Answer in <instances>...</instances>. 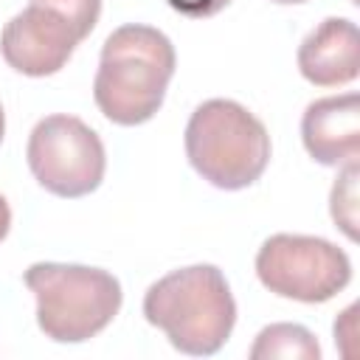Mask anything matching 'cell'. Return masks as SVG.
Returning <instances> with one entry per match:
<instances>
[{
	"label": "cell",
	"mask_w": 360,
	"mask_h": 360,
	"mask_svg": "<svg viewBox=\"0 0 360 360\" xmlns=\"http://www.w3.org/2000/svg\"><path fill=\"white\" fill-rule=\"evenodd\" d=\"M37 298V323L56 343H84L112 323L124 292L112 273L87 264L37 262L22 276Z\"/></svg>",
	"instance_id": "cell-4"
},
{
	"label": "cell",
	"mask_w": 360,
	"mask_h": 360,
	"mask_svg": "<svg viewBox=\"0 0 360 360\" xmlns=\"http://www.w3.org/2000/svg\"><path fill=\"white\" fill-rule=\"evenodd\" d=\"M301 141L321 166H346L360 158V96H326L312 101L301 118Z\"/></svg>",
	"instance_id": "cell-8"
},
{
	"label": "cell",
	"mask_w": 360,
	"mask_h": 360,
	"mask_svg": "<svg viewBox=\"0 0 360 360\" xmlns=\"http://www.w3.org/2000/svg\"><path fill=\"white\" fill-rule=\"evenodd\" d=\"M256 276L281 298L323 304L352 281V262L323 236L273 233L256 253Z\"/></svg>",
	"instance_id": "cell-5"
},
{
	"label": "cell",
	"mask_w": 360,
	"mask_h": 360,
	"mask_svg": "<svg viewBox=\"0 0 360 360\" xmlns=\"http://www.w3.org/2000/svg\"><path fill=\"white\" fill-rule=\"evenodd\" d=\"M186 158L211 186L239 191L264 174L270 163V135L239 101L208 98L186 124Z\"/></svg>",
	"instance_id": "cell-3"
},
{
	"label": "cell",
	"mask_w": 360,
	"mask_h": 360,
	"mask_svg": "<svg viewBox=\"0 0 360 360\" xmlns=\"http://www.w3.org/2000/svg\"><path fill=\"white\" fill-rule=\"evenodd\" d=\"M25 158L37 183L65 200L96 191L107 169V152L98 132L65 112L37 121L28 135Z\"/></svg>",
	"instance_id": "cell-6"
},
{
	"label": "cell",
	"mask_w": 360,
	"mask_h": 360,
	"mask_svg": "<svg viewBox=\"0 0 360 360\" xmlns=\"http://www.w3.org/2000/svg\"><path fill=\"white\" fill-rule=\"evenodd\" d=\"M79 42V31L59 11L31 3L3 25L0 53L17 73L39 79L59 73Z\"/></svg>",
	"instance_id": "cell-7"
},
{
	"label": "cell",
	"mask_w": 360,
	"mask_h": 360,
	"mask_svg": "<svg viewBox=\"0 0 360 360\" xmlns=\"http://www.w3.org/2000/svg\"><path fill=\"white\" fill-rule=\"evenodd\" d=\"M270 3H278V6H295V3H307V0H270Z\"/></svg>",
	"instance_id": "cell-15"
},
{
	"label": "cell",
	"mask_w": 360,
	"mask_h": 360,
	"mask_svg": "<svg viewBox=\"0 0 360 360\" xmlns=\"http://www.w3.org/2000/svg\"><path fill=\"white\" fill-rule=\"evenodd\" d=\"M174 65V45L163 31L141 22L115 28L104 39L93 79L96 107L118 127L146 124L166 98Z\"/></svg>",
	"instance_id": "cell-1"
},
{
	"label": "cell",
	"mask_w": 360,
	"mask_h": 360,
	"mask_svg": "<svg viewBox=\"0 0 360 360\" xmlns=\"http://www.w3.org/2000/svg\"><path fill=\"white\" fill-rule=\"evenodd\" d=\"M143 318L191 357L217 354L236 323V301L217 264H191L158 278L143 295Z\"/></svg>",
	"instance_id": "cell-2"
},
{
	"label": "cell",
	"mask_w": 360,
	"mask_h": 360,
	"mask_svg": "<svg viewBox=\"0 0 360 360\" xmlns=\"http://www.w3.org/2000/svg\"><path fill=\"white\" fill-rule=\"evenodd\" d=\"M298 70L315 87L349 84L360 73L357 25L346 17H326L298 45Z\"/></svg>",
	"instance_id": "cell-9"
},
{
	"label": "cell",
	"mask_w": 360,
	"mask_h": 360,
	"mask_svg": "<svg viewBox=\"0 0 360 360\" xmlns=\"http://www.w3.org/2000/svg\"><path fill=\"white\" fill-rule=\"evenodd\" d=\"M3 132H6V112H3V107H0V141H3Z\"/></svg>",
	"instance_id": "cell-16"
},
{
	"label": "cell",
	"mask_w": 360,
	"mask_h": 360,
	"mask_svg": "<svg viewBox=\"0 0 360 360\" xmlns=\"http://www.w3.org/2000/svg\"><path fill=\"white\" fill-rule=\"evenodd\" d=\"M31 3L59 11L79 31L82 39L96 28L98 14H101V0H31Z\"/></svg>",
	"instance_id": "cell-12"
},
{
	"label": "cell",
	"mask_w": 360,
	"mask_h": 360,
	"mask_svg": "<svg viewBox=\"0 0 360 360\" xmlns=\"http://www.w3.org/2000/svg\"><path fill=\"white\" fill-rule=\"evenodd\" d=\"M177 14L183 17H191V20H205V17H214L219 14L231 0H166Z\"/></svg>",
	"instance_id": "cell-13"
},
{
	"label": "cell",
	"mask_w": 360,
	"mask_h": 360,
	"mask_svg": "<svg viewBox=\"0 0 360 360\" xmlns=\"http://www.w3.org/2000/svg\"><path fill=\"white\" fill-rule=\"evenodd\" d=\"M321 346L315 335L301 323H270L264 326L253 346L250 360H318Z\"/></svg>",
	"instance_id": "cell-10"
},
{
	"label": "cell",
	"mask_w": 360,
	"mask_h": 360,
	"mask_svg": "<svg viewBox=\"0 0 360 360\" xmlns=\"http://www.w3.org/2000/svg\"><path fill=\"white\" fill-rule=\"evenodd\" d=\"M8 228H11V208H8L6 197L0 194V242L8 236Z\"/></svg>",
	"instance_id": "cell-14"
},
{
	"label": "cell",
	"mask_w": 360,
	"mask_h": 360,
	"mask_svg": "<svg viewBox=\"0 0 360 360\" xmlns=\"http://www.w3.org/2000/svg\"><path fill=\"white\" fill-rule=\"evenodd\" d=\"M357 174H360L357 163H346L329 197L335 228H340L349 239H357Z\"/></svg>",
	"instance_id": "cell-11"
}]
</instances>
